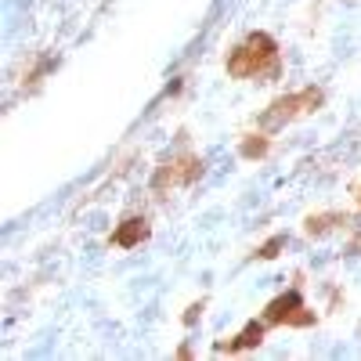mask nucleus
Wrapping results in <instances>:
<instances>
[{"label": "nucleus", "mask_w": 361, "mask_h": 361, "mask_svg": "<svg viewBox=\"0 0 361 361\" xmlns=\"http://www.w3.org/2000/svg\"><path fill=\"white\" fill-rule=\"evenodd\" d=\"M289 325H314V314H311L307 307H300V311L289 318Z\"/></svg>", "instance_id": "9d476101"}, {"label": "nucleus", "mask_w": 361, "mask_h": 361, "mask_svg": "<svg viewBox=\"0 0 361 361\" xmlns=\"http://www.w3.org/2000/svg\"><path fill=\"white\" fill-rule=\"evenodd\" d=\"M199 173H202V163H199L195 156H180V159L166 163V166L152 177V188L163 192V188H170V185H192Z\"/></svg>", "instance_id": "7ed1b4c3"}, {"label": "nucleus", "mask_w": 361, "mask_h": 361, "mask_svg": "<svg viewBox=\"0 0 361 361\" xmlns=\"http://www.w3.org/2000/svg\"><path fill=\"white\" fill-rule=\"evenodd\" d=\"M199 311H202V300H199V304H195V307H188V314H185V322H188V325H192V322H195V318H199Z\"/></svg>", "instance_id": "9b49d317"}, {"label": "nucleus", "mask_w": 361, "mask_h": 361, "mask_svg": "<svg viewBox=\"0 0 361 361\" xmlns=\"http://www.w3.org/2000/svg\"><path fill=\"white\" fill-rule=\"evenodd\" d=\"M267 148H271L267 134H250L243 145H238V152H243V159H264Z\"/></svg>", "instance_id": "0eeeda50"}, {"label": "nucleus", "mask_w": 361, "mask_h": 361, "mask_svg": "<svg viewBox=\"0 0 361 361\" xmlns=\"http://www.w3.org/2000/svg\"><path fill=\"white\" fill-rule=\"evenodd\" d=\"M260 340H264V322H250L235 340H221V343H217V354H221V350H250V347H257Z\"/></svg>", "instance_id": "423d86ee"}, {"label": "nucleus", "mask_w": 361, "mask_h": 361, "mask_svg": "<svg viewBox=\"0 0 361 361\" xmlns=\"http://www.w3.org/2000/svg\"><path fill=\"white\" fill-rule=\"evenodd\" d=\"M148 221L145 217H127L123 224H119L116 231H112V246H119V250H134L137 243H145L148 238Z\"/></svg>", "instance_id": "39448f33"}, {"label": "nucleus", "mask_w": 361, "mask_h": 361, "mask_svg": "<svg viewBox=\"0 0 361 361\" xmlns=\"http://www.w3.org/2000/svg\"><path fill=\"white\" fill-rule=\"evenodd\" d=\"M228 76L231 80H253V76H279V44L267 33H250L228 54Z\"/></svg>", "instance_id": "f257e3e1"}, {"label": "nucleus", "mask_w": 361, "mask_h": 361, "mask_svg": "<svg viewBox=\"0 0 361 361\" xmlns=\"http://www.w3.org/2000/svg\"><path fill=\"white\" fill-rule=\"evenodd\" d=\"M300 307H304V300H300L296 289H289V293L275 296V300L264 307V322H267V325H289V318H293Z\"/></svg>", "instance_id": "20e7f679"}, {"label": "nucleus", "mask_w": 361, "mask_h": 361, "mask_svg": "<svg viewBox=\"0 0 361 361\" xmlns=\"http://www.w3.org/2000/svg\"><path fill=\"white\" fill-rule=\"evenodd\" d=\"M336 221H347V217H336V214H318V217H307V235H325Z\"/></svg>", "instance_id": "6e6552de"}, {"label": "nucleus", "mask_w": 361, "mask_h": 361, "mask_svg": "<svg viewBox=\"0 0 361 361\" xmlns=\"http://www.w3.org/2000/svg\"><path fill=\"white\" fill-rule=\"evenodd\" d=\"M322 102H325L322 87H307V90H300V94H286V98H279V102L267 105V112L260 116V127H264V134H275V130H282L286 123H293L296 116L314 112Z\"/></svg>", "instance_id": "f03ea898"}, {"label": "nucleus", "mask_w": 361, "mask_h": 361, "mask_svg": "<svg viewBox=\"0 0 361 361\" xmlns=\"http://www.w3.org/2000/svg\"><path fill=\"white\" fill-rule=\"evenodd\" d=\"M282 246H286V235H275V238H267V243L260 246V253H257V257H260V260H271V257H279V250H282Z\"/></svg>", "instance_id": "1a4fd4ad"}]
</instances>
